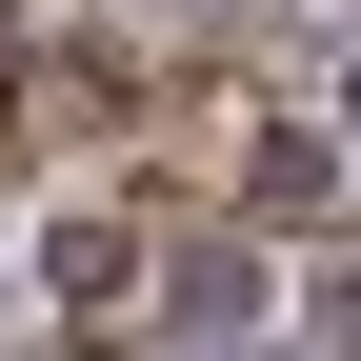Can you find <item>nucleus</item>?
I'll return each mask as SVG.
<instances>
[{
    "mask_svg": "<svg viewBox=\"0 0 361 361\" xmlns=\"http://www.w3.org/2000/svg\"><path fill=\"white\" fill-rule=\"evenodd\" d=\"M161 301H180V322H201V341H221V322H241V301H261V281H241V241H180V261H161Z\"/></svg>",
    "mask_w": 361,
    "mask_h": 361,
    "instance_id": "1",
    "label": "nucleus"
},
{
    "mask_svg": "<svg viewBox=\"0 0 361 361\" xmlns=\"http://www.w3.org/2000/svg\"><path fill=\"white\" fill-rule=\"evenodd\" d=\"M341 121H361V80H341Z\"/></svg>",
    "mask_w": 361,
    "mask_h": 361,
    "instance_id": "2",
    "label": "nucleus"
}]
</instances>
